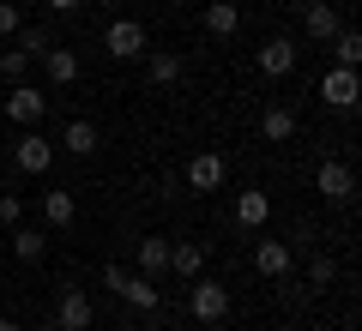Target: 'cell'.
<instances>
[{"mask_svg":"<svg viewBox=\"0 0 362 331\" xmlns=\"http://www.w3.org/2000/svg\"><path fill=\"white\" fill-rule=\"evenodd\" d=\"M42 253H49V235L18 223V229H13V259H18V265H42Z\"/></svg>","mask_w":362,"mask_h":331,"instance_id":"obj_18","label":"cell"},{"mask_svg":"<svg viewBox=\"0 0 362 331\" xmlns=\"http://www.w3.org/2000/svg\"><path fill=\"white\" fill-rule=\"evenodd\" d=\"M187 307H194L199 325H218V319H230V283H218V277H194Z\"/></svg>","mask_w":362,"mask_h":331,"instance_id":"obj_2","label":"cell"},{"mask_svg":"<svg viewBox=\"0 0 362 331\" xmlns=\"http://www.w3.org/2000/svg\"><path fill=\"white\" fill-rule=\"evenodd\" d=\"M356 97H362V85H356V66H326V73H320V102H326V109L350 115V109H356Z\"/></svg>","mask_w":362,"mask_h":331,"instance_id":"obj_3","label":"cell"},{"mask_svg":"<svg viewBox=\"0 0 362 331\" xmlns=\"http://www.w3.org/2000/svg\"><path fill=\"white\" fill-rule=\"evenodd\" d=\"M85 0H49V13H78Z\"/></svg>","mask_w":362,"mask_h":331,"instance_id":"obj_29","label":"cell"},{"mask_svg":"<svg viewBox=\"0 0 362 331\" xmlns=\"http://www.w3.org/2000/svg\"><path fill=\"white\" fill-rule=\"evenodd\" d=\"M314 331H332V325H314Z\"/></svg>","mask_w":362,"mask_h":331,"instance_id":"obj_33","label":"cell"},{"mask_svg":"<svg viewBox=\"0 0 362 331\" xmlns=\"http://www.w3.org/2000/svg\"><path fill=\"white\" fill-rule=\"evenodd\" d=\"M259 133H266L272 145H290V139H296V109H284V102H272L266 115H259Z\"/></svg>","mask_w":362,"mask_h":331,"instance_id":"obj_17","label":"cell"},{"mask_svg":"<svg viewBox=\"0 0 362 331\" xmlns=\"http://www.w3.org/2000/svg\"><path fill=\"white\" fill-rule=\"evenodd\" d=\"M25 30V13H18V0H0V42H13Z\"/></svg>","mask_w":362,"mask_h":331,"instance_id":"obj_26","label":"cell"},{"mask_svg":"<svg viewBox=\"0 0 362 331\" xmlns=\"http://www.w3.org/2000/svg\"><path fill=\"white\" fill-rule=\"evenodd\" d=\"M338 283V259L332 253H314L308 259V289H332Z\"/></svg>","mask_w":362,"mask_h":331,"instance_id":"obj_24","label":"cell"},{"mask_svg":"<svg viewBox=\"0 0 362 331\" xmlns=\"http://www.w3.org/2000/svg\"><path fill=\"white\" fill-rule=\"evenodd\" d=\"M103 49L115 54V61H145L151 42H145V25H139V18H115V25L103 30Z\"/></svg>","mask_w":362,"mask_h":331,"instance_id":"obj_4","label":"cell"},{"mask_svg":"<svg viewBox=\"0 0 362 331\" xmlns=\"http://www.w3.org/2000/svg\"><path fill=\"white\" fill-rule=\"evenodd\" d=\"M37 331H61V325H54V319H42V325H37Z\"/></svg>","mask_w":362,"mask_h":331,"instance_id":"obj_31","label":"cell"},{"mask_svg":"<svg viewBox=\"0 0 362 331\" xmlns=\"http://www.w3.org/2000/svg\"><path fill=\"white\" fill-rule=\"evenodd\" d=\"M206 30L211 37H235V30H242V6H235V0H211L206 6Z\"/></svg>","mask_w":362,"mask_h":331,"instance_id":"obj_21","label":"cell"},{"mask_svg":"<svg viewBox=\"0 0 362 331\" xmlns=\"http://www.w3.org/2000/svg\"><path fill=\"white\" fill-rule=\"evenodd\" d=\"M332 61L338 66H362V37H356V30H338V37H332Z\"/></svg>","mask_w":362,"mask_h":331,"instance_id":"obj_25","label":"cell"},{"mask_svg":"<svg viewBox=\"0 0 362 331\" xmlns=\"http://www.w3.org/2000/svg\"><path fill=\"white\" fill-rule=\"evenodd\" d=\"M73 217H78L73 187H49V193H42V223H49V229H66Z\"/></svg>","mask_w":362,"mask_h":331,"instance_id":"obj_15","label":"cell"},{"mask_svg":"<svg viewBox=\"0 0 362 331\" xmlns=\"http://www.w3.org/2000/svg\"><path fill=\"white\" fill-rule=\"evenodd\" d=\"M61 151L90 157V151H97V127H90V121H66V133H61Z\"/></svg>","mask_w":362,"mask_h":331,"instance_id":"obj_22","label":"cell"},{"mask_svg":"<svg viewBox=\"0 0 362 331\" xmlns=\"http://www.w3.org/2000/svg\"><path fill=\"white\" fill-rule=\"evenodd\" d=\"M13 49H25L30 61H42V54L54 49V30L49 25H30V30H18V37H13Z\"/></svg>","mask_w":362,"mask_h":331,"instance_id":"obj_23","label":"cell"},{"mask_svg":"<svg viewBox=\"0 0 362 331\" xmlns=\"http://www.w3.org/2000/svg\"><path fill=\"white\" fill-rule=\"evenodd\" d=\"M90 319H97L90 295H85V289H61V307H54V325H61V331H90Z\"/></svg>","mask_w":362,"mask_h":331,"instance_id":"obj_10","label":"cell"},{"mask_svg":"<svg viewBox=\"0 0 362 331\" xmlns=\"http://www.w3.org/2000/svg\"><path fill=\"white\" fill-rule=\"evenodd\" d=\"M181 73H187V61H181L175 49H145V78H151L157 90L181 85Z\"/></svg>","mask_w":362,"mask_h":331,"instance_id":"obj_11","label":"cell"},{"mask_svg":"<svg viewBox=\"0 0 362 331\" xmlns=\"http://www.w3.org/2000/svg\"><path fill=\"white\" fill-rule=\"evenodd\" d=\"M169 271V235H145L139 241V277H163Z\"/></svg>","mask_w":362,"mask_h":331,"instance_id":"obj_20","label":"cell"},{"mask_svg":"<svg viewBox=\"0 0 362 331\" xmlns=\"http://www.w3.org/2000/svg\"><path fill=\"white\" fill-rule=\"evenodd\" d=\"M103 283L133 307V313H157V307H163V289H157V277H139V271H127V265H109V271H103Z\"/></svg>","mask_w":362,"mask_h":331,"instance_id":"obj_1","label":"cell"},{"mask_svg":"<svg viewBox=\"0 0 362 331\" xmlns=\"http://www.w3.org/2000/svg\"><path fill=\"white\" fill-rule=\"evenodd\" d=\"M103 6H121V0H103Z\"/></svg>","mask_w":362,"mask_h":331,"instance_id":"obj_32","label":"cell"},{"mask_svg":"<svg viewBox=\"0 0 362 331\" xmlns=\"http://www.w3.org/2000/svg\"><path fill=\"white\" fill-rule=\"evenodd\" d=\"M0 73L13 78V85H25V73H30V54H25V49H6V54H0Z\"/></svg>","mask_w":362,"mask_h":331,"instance_id":"obj_27","label":"cell"},{"mask_svg":"<svg viewBox=\"0 0 362 331\" xmlns=\"http://www.w3.org/2000/svg\"><path fill=\"white\" fill-rule=\"evenodd\" d=\"M266 217H272V193H259V187L235 193V223H242V229H259Z\"/></svg>","mask_w":362,"mask_h":331,"instance_id":"obj_16","label":"cell"},{"mask_svg":"<svg viewBox=\"0 0 362 331\" xmlns=\"http://www.w3.org/2000/svg\"><path fill=\"white\" fill-rule=\"evenodd\" d=\"M338 30H344V25H338L332 0H308V6H302V37H308V42H332Z\"/></svg>","mask_w":362,"mask_h":331,"instance_id":"obj_9","label":"cell"},{"mask_svg":"<svg viewBox=\"0 0 362 331\" xmlns=\"http://www.w3.org/2000/svg\"><path fill=\"white\" fill-rule=\"evenodd\" d=\"M290 265H296L290 241H259V247H254V271H259V277H278V283H284Z\"/></svg>","mask_w":362,"mask_h":331,"instance_id":"obj_13","label":"cell"},{"mask_svg":"<svg viewBox=\"0 0 362 331\" xmlns=\"http://www.w3.org/2000/svg\"><path fill=\"white\" fill-rule=\"evenodd\" d=\"M0 223H6V229L25 223V199H18V193H0Z\"/></svg>","mask_w":362,"mask_h":331,"instance_id":"obj_28","label":"cell"},{"mask_svg":"<svg viewBox=\"0 0 362 331\" xmlns=\"http://www.w3.org/2000/svg\"><path fill=\"white\" fill-rule=\"evenodd\" d=\"M223 181H230V169H223L218 151H199L194 163H187V187H194V193H218Z\"/></svg>","mask_w":362,"mask_h":331,"instance_id":"obj_12","label":"cell"},{"mask_svg":"<svg viewBox=\"0 0 362 331\" xmlns=\"http://www.w3.org/2000/svg\"><path fill=\"white\" fill-rule=\"evenodd\" d=\"M0 331H25V325H18V319H0Z\"/></svg>","mask_w":362,"mask_h":331,"instance_id":"obj_30","label":"cell"},{"mask_svg":"<svg viewBox=\"0 0 362 331\" xmlns=\"http://www.w3.org/2000/svg\"><path fill=\"white\" fill-rule=\"evenodd\" d=\"M254 61H259V73H266V78H290V73H296V61H302V49H296V37H266Z\"/></svg>","mask_w":362,"mask_h":331,"instance_id":"obj_5","label":"cell"},{"mask_svg":"<svg viewBox=\"0 0 362 331\" xmlns=\"http://www.w3.org/2000/svg\"><path fill=\"white\" fill-rule=\"evenodd\" d=\"M169 271H175L181 283L206 277V247H199V241H169Z\"/></svg>","mask_w":362,"mask_h":331,"instance_id":"obj_14","label":"cell"},{"mask_svg":"<svg viewBox=\"0 0 362 331\" xmlns=\"http://www.w3.org/2000/svg\"><path fill=\"white\" fill-rule=\"evenodd\" d=\"M42 66H49V85H78V54L73 49H61V42H54V49L49 54H42Z\"/></svg>","mask_w":362,"mask_h":331,"instance_id":"obj_19","label":"cell"},{"mask_svg":"<svg viewBox=\"0 0 362 331\" xmlns=\"http://www.w3.org/2000/svg\"><path fill=\"white\" fill-rule=\"evenodd\" d=\"M13 163L25 169V175H49V169H54V145L42 139L37 127H25V133H18V145H13Z\"/></svg>","mask_w":362,"mask_h":331,"instance_id":"obj_6","label":"cell"},{"mask_svg":"<svg viewBox=\"0 0 362 331\" xmlns=\"http://www.w3.org/2000/svg\"><path fill=\"white\" fill-rule=\"evenodd\" d=\"M6 115H13L18 127H42V115H49V97H42L37 85H13V90H6Z\"/></svg>","mask_w":362,"mask_h":331,"instance_id":"obj_8","label":"cell"},{"mask_svg":"<svg viewBox=\"0 0 362 331\" xmlns=\"http://www.w3.org/2000/svg\"><path fill=\"white\" fill-rule=\"evenodd\" d=\"M314 193H320V199H332V205H344L350 193H356V175H350V163L326 157V163L314 169Z\"/></svg>","mask_w":362,"mask_h":331,"instance_id":"obj_7","label":"cell"}]
</instances>
